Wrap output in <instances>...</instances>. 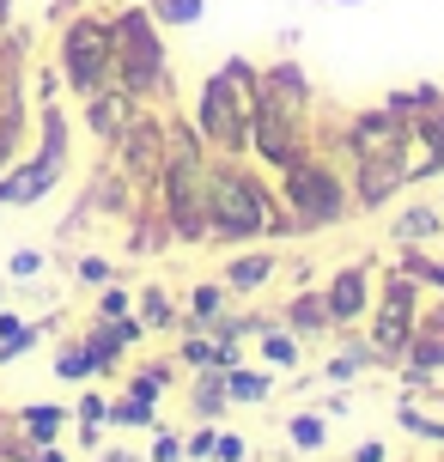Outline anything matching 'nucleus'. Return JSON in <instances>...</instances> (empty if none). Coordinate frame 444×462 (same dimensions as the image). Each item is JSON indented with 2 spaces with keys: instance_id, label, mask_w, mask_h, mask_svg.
<instances>
[{
  "instance_id": "obj_1",
  "label": "nucleus",
  "mask_w": 444,
  "mask_h": 462,
  "mask_svg": "<svg viewBox=\"0 0 444 462\" xmlns=\"http://www.w3.org/2000/svg\"><path fill=\"white\" fill-rule=\"evenodd\" d=\"M61 177H68V122L61 110H43V140L0 171V208H37Z\"/></svg>"
},
{
  "instance_id": "obj_2",
  "label": "nucleus",
  "mask_w": 444,
  "mask_h": 462,
  "mask_svg": "<svg viewBox=\"0 0 444 462\" xmlns=\"http://www.w3.org/2000/svg\"><path fill=\"white\" fill-rule=\"evenodd\" d=\"M256 110H262V97H256L250 61H226V68L208 79V92H201V134H213L219 146H244Z\"/></svg>"
},
{
  "instance_id": "obj_3",
  "label": "nucleus",
  "mask_w": 444,
  "mask_h": 462,
  "mask_svg": "<svg viewBox=\"0 0 444 462\" xmlns=\"http://www.w3.org/2000/svg\"><path fill=\"white\" fill-rule=\"evenodd\" d=\"M61 73H68V86L79 97L104 92L110 79H116V31H110V19H68V31H61Z\"/></svg>"
},
{
  "instance_id": "obj_4",
  "label": "nucleus",
  "mask_w": 444,
  "mask_h": 462,
  "mask_svg": "<svg viewBox=\"0 0 444 462\" xmlns=\"http://www.w3.org/2000/svg\"><path fill=\"white\" fill-rule=\"evenodd\" d=\"M153 13H141V6H128V13H116L110 19V31H116V79L122 92H153L164 79V49H159V31H153Z\"/></svg>"
},
{
  "instance_id": "obj_5",
  "label": "nucleus",
  "mask_w": 444,
  "mask_h": 462,
  "mask_svg": "<svg viewBox=\"0 0 444 462\" xmlns=\"http://www.w3.org/2000/svg\"><path fill=\"white\" fill-rule=\"evenodd\" d=\"M208 231L213 237H244V231L268 226V195L237 171H213L208 177Z\"/></svg>"
},
{
  "instance_id": "obj_6",
  "label": "nucleus",
  "mask_w": 444,
  "mask_h": 462,
  "mask_svg": "<svg viewBox=\"0 0 444 462\" xmlns=\"http://www.w3.org/2000/svg\"><path fill=\"white\" fill-rule=\"evenodd\" d=\"M61 426H68V408H55V402H24L19 408V432L31 444H55Z\"/></svg>"
},
{
  "instance_id": "obj_7",
  "label": "nucleus",
  "mask_w": 444,
  "mask_h": 462,
  "mask_svg": "<svg viewBox=\"0 0 444 462\" xmlns=\"http://www.w3.org/2000/svg\"><path fill=\"white\" fill-rule=\"evenodd\" d=\"M292 195H299V208L310 219H335V183H328L323 171H299L292 177Z\"/></svg>"
},
{
  "instance_id": "obj_8",
  "label": "nucleus",
  "mask_w": 444,
  "mask_h": 462,
  "mask_svg": "<svg viewBox=\"0 0 444 462\" xmlns=\"http://www.w3.org/2000/svg\"><path fill=\"white\" fill-rule=\"evenodd\" d=\"M97 371V359H92V346L86 341H68L61 353H55V377H68V383H86Z\"/></svg>"
},
{
  "instance_id": "obj_9",
  "label": "nucleus",
  "mask_w": 444,
  "mask_h": 462,
  "mask_svg": "<svg viewBox=\"0 0 444 462\" xmlns=\"http://www.w3.org/2000/svg\"><path fill=\"white\" fill-rule=\"evenodd\" d=\"M153 19L159 24H195L201 19V0H153Z\"/></svg>"
},
{
  "instance_id": "obj_10",
  "label": "nucleus",
  "mask_w": 444,
  "mask_h": 462,
  "mask_svg": "<svg viewBox=\"0 0 444 462\" xmlns=\"http://www.w3.org/2000/svg\"><path fill=\"white\" fill-rule=\"evenodd\" d=\"M73 414H79V426H86V439H92L97 426L110 420V402H104V395H79V402H73Z\"/></svg>"
},
{
  "instance_id": "obj_11",
  "label": "nucleus",
  "mask_w": 444,
  "mask_h": 462,
  "mask_svg": "<svg viewBox=\"0 0 444 462\" xmlns=\"http://www.w3.org/2000/svg\"><path fill=\"white\" fill-rule=\"evenodd\" d=\"M359 299H365V286H359V274H347L341 286H335V299H328V304H335V317H353Z\"/></svg>"
},
{
  "instance_id": "obj_12",
  "label": "nucleus",
  "mask_w": 444,
  "mask_h": 462,
  "mask_svg": "<svg viewBox=\"0 0 444 462\" xmlns=\"http://www.w3.org/2000/svg\"><path fill=\"white\" fill-rule=\"evenodd\" d=\"M92 317H97V323H116V317H128V292H122V286H110V292L97 299Z\"/></svg>"
},
{
  "instance_id": "obj_13",
  "label": "nucleus",
  "mask_w": 444,
  "mask_h": 462,
  "mask_svg": "<svg viewBox=\"0 0 444 462\" xmlns=\"http://www.w3.org/2000/svg\"><path fill=\"white\" fill-rule=\"evenodd\" d=\"M6 274H13V280H37V274H43V250H19L13 262H6Z\"/></svg>"
},
{
  "instance_id": "obj_14",
  "label": "nucleus",
  "mask_w": 444,
  "mask_h": 462,
  "mask_svg": "<svg viewBox=\"0 0 444 462\" xmlns=\"http://www.w3.org/2000/svg\"><path fill=\"white\" fill-rule=\"evenodd\" d=\"M256 280H268V255H244L232 268V286H256Z\"/></svg>"
},
{
  "instance_id": "obj_15",
  "label": "nucleus",
  "mask_w": 444,
  "mask_h": 462,
  "mask_svg": "<svg viewBox=\"0 0 444 462\" xmlns=\"http://www.w3.org/2000/svg\"><path fill=\"white\" fill-rule=\"evenodd\" d=\"M79 280H86V286L110 280V262H104V255H86V262H79Z\"/></svg>"
},
{
  "instance_id": "obj_16",
  "label": "nucleus",
  "mask_w": 444,
  "mask_h": 462,
  "mask_svg": "<svg viewBox=\"0 0 444 462\" xmlns=\"http://www.w3.org/2000/svg\"><path fill=\"white\" fill-rule=\"evenodd\" d=\"M195 317H201V323H213V317H219V292H213V286H201V292H195Z\"/></svg>"
},
{
  "instance_id": "obj_17",
  "label": "nucleus",
  "mask_w": 444,
  "mask_h": 462,
  "mask_svg": "<svg viewBox=\"0 0 444 462\" xmlns=\"http://www.w3.org/2000/svg\"><path fill=\"white\" fill-rule=\"evenodd\" d=\"M232 395H244V402H256V395H262V377H250V371H237V377H232Z\"/></svg>"
},
{
  "instance_id": "obj_18",
  "label": "nucleus",
  "mask_w": 444,
  "mask_h": 462,
  "mask_svg": "<svg viewBox=\"0 0 444 462\" xmlns=\"http://www.w3.org/2000/svg\"><path fill=\"white\" fill-rule=\"evenodd\" d=\"M292 439H299V444H317V439H323V426H317V420H292Z\"/></svg>"
},
{
  "instance_id": "obj_19",
  "label": "nucleus",
  "mask_w": 444,
  "mask_h": 462,
  "mask_svg": "<svg viewBox=\"0 0 444 462\" xmlns=\"http://www.w3.org/2000/svg\"><path fill=\"white\" fill-rule=\"evenodd\" d=\"M268 359H274V365H292V341H281V335H274V341H268Z\"/></svg>"
},
{
  "instance_id": "obj_20",
  "label": "nucleus",
  "mask_w": 444,
  "mask_h": 462,
  "mask_svg": "<svg viewBox=\"0 0 444 462\" xmlns=\"http://www.w3.org/2000/svg\"><path fill=\"white\" fill-rule=\"evenodd\" d=\"M219 462H244V444H237V439H219Z\"/></svg>"
},
{
  "instance_id": "obj_21",
  "label": "nucleus",
  "mask_w": 444,
  "mask_h": 462,
  "mask_svg": "<svg viewBox=\"0 0 444 462\" xmlns=\"http://www.w3.org/2000/svg\"><path fill=\"white\" fill-rule=\"evenodd\" d=\"M153 462H183V457H177V439H159V450H153Z\"/></svg>"
},
{
  "instance_id": "obj_22",
  "label": "nucleus",
  "mask_w": 444,
  "mask_h": 462,
  "mask_svg": "<svg viewBox=\"0 0 444 462\" xmlns=\"http://www.w3.org/2000/svg\"><path fill=\"white\" fill-rule=\"evenodd\" d=\"M24 462H68V457H61L55 444H43V450H31V457H24Z\"/></svg>"
},
{
  "instance_id": "obj_23",
  "label": "nucleus",
  "mask_w": 444,
  "mask_h": 462,
  "mask_svg": "<svg viewBox=\"0 0 444 462\" xmlns=\"http://www.w3.org/2000/svg\"><path fill=\"white\" fill-rule=\"evenodd\" d=\"M13 31V0H0V37Z\"/></svg>"
},
{
  "instance_id": "obj_24",
  "label": "nucleus",
  "mask_w": 444,
  "mask_h": 462,
  "mask_svg": "<svg viewBox=\"0 0 444 462\" xmlns=\"http://www.w3.org/2000/svg\"><path fill=\"white\" fill-rule=\"evenodd\" d=\"M104 462H128V450H110V457H104Z\"/></svg>"
},
{
  "instance_id": "obj_25",
  "label": "nucleus",
  "mask_w": 444,
  "mask_h": 462,
  "mask_svg": "<svg viewBox=\"0 0 444 462\" xmlns=\"http://www.w3.org/2000/svg\"><path fill=\"white\" fill-rule=\"evenodd\" d=\"M68 6H79V0H55V13H68Z\"/></svg>"
},
{
  "instance_id": "obj_26",
  "label": "nucleus",
  "mask_w": 444,
  "mask_h": 462,
  "mask_svg": "<svg viewBox=\"0 0 444 462\" xmlns=\"http://www.w3.org/2000/svg\"><path fill=\"white\" fill-rule=\"evenodd\" d=\"M0 365H6V359H0Z\"/></svg>"
}]
</instances>
